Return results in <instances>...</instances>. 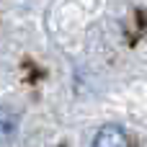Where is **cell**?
<instances>
[{
  "label": "cell",
  "mask_w": 147,
  "mask_h": 147,
  "mask_svg": "<svg viewBox=\"0 0 147 147\" xmlns=\"http://www.w3.org/2000/svg\"><path fill=\"white\" fill-rule=\"evenodd\" d=\"M13 124H16V121L10 119V114H8V111H3V116H0V127H3V129H0V134H3L5 140H8L10 134H13V129H16Z\"/></svg>",
  "instance_id": "cell-2"
},
{
  "label": "cell",
  "mask_w": 147,
  "mask_h": 147,
  "mask_svg": "<svg viewBox=\"0 0 147 147\" xmlns=\"http://www.w3.org/2000/svg\"><path fill=\"white\" fill-rule=\"evenodd\" d=\"M129 142V137L119 129V127H103L96 137H93V145L96 147H121Z\"/></svg>",
  "instance_id": "cell-1"
}]
</instances>
